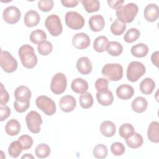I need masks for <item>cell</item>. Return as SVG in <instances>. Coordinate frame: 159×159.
<instances>
[{
  "label": "cell",
  "instance_id": "cell-1",
  "mask_svg": "<svg viewBox=\"0 0 159 159\" xmlns=\"http://www.w3.org/2000/svg\"><path fill=\"white\" fill-rule=\"evenodd\" d=\"M22 65L28 69L33 68L37 63V57L35 53L34 48L29 44L22 45L18 51Z\"/></svg>",
  "mask_w": 159,
  "mask_h": 159
},
{
  "label": "cell",
  "instance_id": "cell-2",
  "mask_svg": "<svg viewBox=\"0 0 159 159\" xmlns=\"http://www.w3.org/2000/svg\"><path fill=\"white\" fill-rule=\"evenodd\" d=\"M139 11L137 5L133 2L121 6L116 9V14L118 19L124 23H130L133 22Z\"/></svg>",
  "mask_w": 159,
  "mask_h": 159
},
{
  "label": "cell",
  "instance_id": "cell-3",
  "mask_svg": "<svg viewBox=\"0 0 159 159\" xmlns=\"http://www.w3.org/2000/svg\"><path fill=\"white\" fill-rule=\"evenodd\" d=\"M101 73L107 80L117 81L123 76V68L119 63H107L102 67Z\"/></svg>",
  "mask_w": 159,
  "mask_h": 159
},
{
  "label": "cell",
  "instance_id": "cell-4",
  "mask_svg": "<svg viewBox=\"0 0 159 159\" xmlns=\"http://www.w3.org/2000/svg\"><path fill=\"white\" fill-rule=\"evenodd\" d=\"M146 71L143 63L137 61H131L127 68V78L131 82H135L141 78Z\"/></svg>",
  "mask_w": 159,
  "mask_h": 159
},
{
  "label": "cell",
  "instance_id": "cell-5",
  "mask_svg": "<svg viewBox=\"0 0 159 159\" xmlns=\"http://www.w3.org/2000/svg\"><path fill=\"white\" fill-rule=\"evenodd\" d=\"M45 25L53 37L60 35L63 31V26L60 17L57 14H50L45 19Z\"/></svg>",
  "mask_w": 159,
  "mask_h": 159
},
{
  "label": "cell",
  "instance_id": "cell-6",
  "mask_svg": "<svg viewBox=\"0 0 159 159\" xmlns=\"http://www.w3.org/2000/svg\"><path fill=\"white\" fill-rule=\"evenodd\" d=\"M37 107L47 116H52L56 112L55 102L49 97L44 95L39 96L35 100Z\"/></svg>",
  "mask_w": 159,
  "mask_h": 159
},
{
  "label": "cell",
  "instance_id": "cell-7",
  "mask_svg": "<svg viewBox=\"0 0 159 159\" xmlns=\"http://www.w3.org/2000/svg\"><path fill=\"white\" fill-rule=\"evenodd\" d=\"M0 65L2 70L6 73H12L17 68L16 59L7 51L1 50Z\"/></svg>",
  "mask_w": 159,
  "mask_h": 159
},
{
  "label": "cell",
  "instance_id": "cell-8",
  "mask_svg": "<svg viewBox=\"0 0 159 159\" xmlns=\"http://www.w3.org/2000/svg\"><path fill=\"white\" fill-rule=\"evenodd\" d=\"M67 79L62 73H56L52 78L50 83V89L55 94H62L66 88Z\"/></svg>",
  "mask_w": 159,
  "mask_h": 159
},
{
  "label": "cell",
  "instance_id": "cell-9",
  "mask_svg": "<svg viewBox=\"0 0 159 159\" xmlns=\"http://www.w3.org/2000/svg\"><path fill=\"white\" fill-rule=\"evenodd\" d=\"M66 25L71 29L79 30L84 25V17L75 11H68L65 16Z\"/></svg>",
  "mask_w": 159,
  "mask_h": 159
},
{
  "label": "cell",
  "instance_id": "cell-10",
  "mask_svg": "<svg viewBox=\"0 0 159 159\" xmlns=\"http://www.w3.org/2000/svg\"><path fill=\"white\" fill-rule=\"evenodd\" d=\"M27 126L29 131L33 134H38L40 131L42 119L40 114L35 111H30L25 116Z\"/></svg>",
  "mask_w": 159,
  "mask_h": 159
},
{
  "label": "cell",
  "instance_id": "cell-11",
  "mask_svg": "<svg viewBox=\"0 0 159 159\" xmlns=\"http://www.w3.org/2000/svg\"><path fill=\"white\" fill-rule=\"evenodd\" d=\"M20 11L17 7L11 6L4 9L2 17L7 23L14 24L20 20Z\"/></svg>",
  "mask_w": 159,
  "mask_h": 159
},
{
  "label": "cell",
  "instance_id": "cell-12",
  "mask_svg": "<svg viewBox=\"0 0 159 159\" xmlns=\"http://www.w3.org/2000/svg\"><path fill=\"white\" fill-rule=\"evenodd\" d=\"M90 38L85 33H77L72 38V43L73 46L78 49H84L90 45Z\"/></svg>",
  "mask_w": 159,
  "mask_h": 159
},
{
  "label": "cell",
  "instance_id": "cell-13",
  "mask_svg": "<svg viewBox=\"0 0 159 159\" xmlns=\"http://www.w3.org/2000/svg\"><path fill=\"white\" fill-rule=\"evenodd\" d=\"M60 109L65 112H70L73 111L76 105L75 98L71 95H66L63 96L59 102Z\"/></svg>",
  "mask_w": 159,
  "mask_h": 159
},
{
  "label": "cell",
  "instance_id": "cell-14",
  "mask_svg": "<svg viewBox=\"0 0 159 159\" xmlns=\"http://www.w3.org/2000/svg\"><path fill=\"white\" fill-rule=\"evenodd\" d=\"M143 15L147 21L150 22L156 21L159 16L158 6L153 3L148 4L144 9Z\"/></svg>",
  "mask_w": 159,
  "mask_h": 159
},
{
  "label": "cell",
  "instance_id": "cell-15",
  "mask_svg": "<svg viewBox=\"0 0 159 159\" xmlns=\"http://www.w3.org/2000/svg\"><path fill=\"white\" fill-rule=\"evenodd\" d=\"M76 68L81 74L88 75L93 70V65L88 57H82L76 61Z\"/></svg>",
  "mask_w": 159,
  "mask_h": 159
},
{
  "label": "cell",
  "instance_id": "cell-16",
  "mask_svg": "<svg viewBox=\"0 0 159 159\" xmlns=\"http://www.w3.org/2000/svg\"><path fill=\"white\" fill-rule=\"evenodd\" d=\"M134 89L133 87L129 84H121L116 89L117 96L122 100L129 99L134 96Z\"/></svg>",
  "mask_w": 159,
  "mask_h": 159
},
{
  "label": "cell",
  "instance_id": "cell-17",
  "mask_svg": "<svg viewBox=\"0 0 159 159\" xmlns=\"http://www.w3.org/2000/svg\"><path fill=\"white\" fill-rule=\"evenodd\" d=\"M105 25V20L102 16L96 14L92 16L89 19V26L93 32H99L103 29Z\"/></svg>",
  "mask_w": 159,
  "mask_h": 159
},
{
  "label": "cell",
  "instance_id": "cell-18",
  "mask_svg": "<svg viewBox=\"0 0 159 159\" xmlns=\"http://www.w3.org/2000/svg\"><path fill=\"white\" fill-rule=\"evenodd\" d=\"M40 15L34 10H30L27 11L25 13L24 19L25 25L29 27L36 26L40 22Z\"/></svg>",
  "mask_w": 159,
  "mask_h": 159
},
{
  "label": "cell",
  "instance_id": "cell-19",
  "mask_svg": "<svg viewBox=\"0 0 159 159\" xmlns=\"http://www.w3.org/2000/svg\"><path fill=\"white\" fill-rule=\"evenodd\" d=\"M96 98L99 104L104 106L111 105L114 101L113 94L109 90L98 92L96 93Z\"/></svg>",
  "mask_w": 159,
  "mask_h": 159
},
{
  "label": "cell",
  "instance_id": "cell-20",
  "mask_svg": "<svg viewBox=\"0 0 159 159\" xmlns=\"http://www.w3.org/2000/svg\"><path fill=\"white\" fill-rule=\"evenodd\" d=\"M71 88L75 93L83 94L88 89V83L85 80L81 78H77L72 81Z\"/></svg>",
  "mask_w": 159,
  "mask_h": 159
},
{
  "label": "cell",
  "instance_id": "cell-21",
  "mask_svg": "<svg viewBox=\"0 0 159 159\" xmlns=\"http://www.w3.org/2000/svg\"><path fill=\"white\" fill-rule=\"evenodd\" d=\"M147 137L152 142H159V124L157 121H153L149 125L147 130Z\"/></svg>",
  "mask_w": 159,
  "mask_h": 159
},
{
  "label": "cell",
  "instance_id": "cell-22",
  "mask_svg": "<svg viewBox=\"0 0 159 159\" xmlns=\"http://www.w3.org/2000/svg\"><path fill=\"white\" fill-rule=\"evenodd\" d=\"M116 130L115 124L110 120H106L100 125L101 133L106 137H111L114 135Z\"/></svg>",
  "mask_w": 159,
  "mask_h": 159
},
{
  "label": "cell",
  "instance_id": "cell-23",
  "mask_svg": "<svg viewBox=\"0 0 159 159\" xmlns=\"http://www.w3.org/2000/svg\"><path fill=\"white\" fill-rule=\"evenodd\" d=\"M20 130V124L18 120L12 119H10L5 125V131L10 136L17 135Z\"/></svg>",
  "mask_w": 159,
  "mask_h": 159
},
{
  "label": "cell",
  "instance_id": "cell-24",
  "mask_svg": "<svg viewBox=\"0 0 159 159\" xmlns=\"http://www.w3.org/2000/svg\"><path fill=\"white\" fill-rule=\"evenodd\" d=\"M131 106L133 111L135 112L142 113L147 109L148 106V102L145 98L139 96L133 100Z\"/></svg>",
  "mask_w": 159,
  "mask_h": 159
},
{
  "label": "cell",
  "instance_id": "cell-25",
  "mask_svg": "<svg viewBox=\"0 0 159 159\" xmlns=\"http://www.w3.org/2000/svg\"><path fill=\"white\" fill-rule=\"evenodd\" d=\"M155 88V81L150 78H144L140 84V91L146 95L150 94Z\"/></svg>",
  "mask_w": 159,
  "mask_h": 159
},
{
  "label": "cell",
  "instance_id": "cell-26",
  "mask_svg": "<svg viewBox=\"0 0 159 159\" xmlns=\"http://www.w3.org/2000/svg\"><path fill=\"white\" fill-rule=\"evenodd\" d=\"M130 52L133 56L137 58H142L147 55L148 47L145 43H139L132 46Z\"/></svg>",
  "mask_w": 159,
  "mask_h": 159
},
{
  "label": "cell",
  "instance_id": "cell-27",
  "mask_svg": "<svg viewBox=\"0 0 159 159\" xmlns=\"http://www.w3.org/2000/svg\"><path fill=\"white\" fill-rule=\"evenodd\" d=\"M143 137L139 133H134L130 137L125 139L127 146L131 148H137L140 147L143 144Z\"/></svg>",
  "mask_w": 159,
  "mask_h": 159
},
{
  "label": "cell",
  "instance_id": "cell-28",
  "mask_svg": "<svg viewBox=\"0 0 159 159\" xmlns=\"http://www.w3.org/2000/svg\"><path fill=\"white\" fill-rule=\"evenodd\" d=\"M106 51L110 55L113 57H117L122 53L123 47L118 42L111 41L109 42L107 45Z\"/></svg>",
  "mask_w": 159,
  "mask_h": 159
},
{
  "label": "cell",
  "instance_id": "cell-29",
  "mask_svg": "<svg viewBox=\"0 0 159 159\" xmlns=\"http://www.w3.org/2000/svg\"><path fill=\"white\" fill-rule=\"evenodd\" d=\"M109 41L106 36L101 35L96 37L94 41L93 48L95 51L99 53L104 52L106 50V47Z\"/></svg>",
  "mask_w": 159,
  "mask_h": 159
},
{
  "label": "cell",
  "instance_id": "cell-30",
  "mask_svg": "<svg viewBox=\"0 0 159 159\" xmlns=\"http://www.w3.org/2000/svg\"><path fill=\"white\" fill-rule=\"evenodd\" d=\"M126 29V24L120 19L117 18L111 24L110 29L111 32L115 35H122Z\"/></svg>",
  "mask_w": 159,
  "mask_h": 159
},
{
  "label": "cell",
  "instance_id": "cell-31",
  "mask_svg": "<svg viewBox=\"0 0 159 159\" xmlns=\"http://www.w3.org/2000/svg\"><path fill=\"white\" fill-rule=\"evenodd\" d=\"M86 12L92 13L98 11L100 8V2L98 0H81Z\"/></svg>",
  "mask_w": 159,
  "mask_h": 159
},
{
  "label": "cell",
  "instance_id": "cell-32",
  "mask_svg": "<svg viewBox=\"0 0 159 159\" xmlns=\"http://www.w3.org/2000/svg\"><path fill=\"white\" fill-rule=\"evenodd\" d=\"M29 39L32 43L35 44H39L42 42L46 40L47 34L41 29H36L31 32Z\"/></svg>",
  "mask_w": 159,
  "mask_h": 159
},
{
  "label": "cell",
  "instance_id": "cell-33",
  "mask_svg": "<svg viewBox=\"0 0 159 159\" xmlns=\"http://www.w3.org/2000/svg\"><path fill=\"white\" fill-rule=\"evenodd\" d=\"M80 104L83 109H88L93 105V98L91 93L85 92L81 94L79 98Z\"/></svg>",
  "mask_w": 159,
  "mask_h": 159
},
{
  "label": "cell",
  "instance_id": "cell-34",
  "mask_svg": "<svg viewBox=\"0 0 159 159\" xmlns=\"http://www.w3.org/2000/svg\"><path fill=\"white\" fill-rule=\"evenodd\" d=\"M30 106V99L26 98L16 99L14 102V107L15 110L20 113H22L27 111Z\"/></svg>",
  "mask_w": 159,
  "mask_h": 159
},
{
  "label": "cell",
  "instance_id": "cell-35",
  "mask_svg": "<svg viewBox=\"0 0 159 159\" xmlns=\"http://www.w3.org/2000/svg\"><path fill=\"white\" fill-rule=\"evenodd\" d=\"M119 133L121 137L126 139L135 133V129L132 124L129 123H125L120 126Z\"/></svg>",
  "mask_w": 159,
  "mask_h": 159
},
{
  "label": "cell",
  "instance_id": "cell-36",
  "mask_svg": "<svg viewBox=\"0 0 159 159\" xmlns=\"http://www.w3.org/2000/svg\"><path fill=\"white\" fill-rule=\"evenodd\" d=\"M50 152V148L46 143H40L38 145L35 149V153L39 158H47L49 156Z\"/></svg>",
  "mask_w": 159,
  "mask_h": 159
},
{
  "label": "cell",
  "instance_id": "cell-37",
  "mask_svg": "<svg viewBox=\"0 0 159 159\" xmlns=\"http://www.w3.org/2000/svg\"><path fill=\"white\" fill-rule=\"evenodd\" d=\"M14 97L16 99L26 98L30 99L32 96V93L29 88L25 86H19L14 91Z\"/></svg>",
  "mask_w": 159,
  "mask_h": 159
},
{
  "label": "cell",
  "instance_id": "cell-38",
  "mask_svg": "<svg viewBox=\"0 0 159 159\" xmlns=\"http://www.w3.org/2000/svg\"><path fill=\"white\" fill-rule=\"evenodd\" d=\"M23 148L19 140L12 142L8 148V153L12 158H17L21 153Z\"/></svg>",
  "mask_w": 159,
  "mask_h": 159
},
{
  "label": "cell",
  "instance_id": "cell-39",
  "mask_svg": "<svg viewBox=\"0 0 159 159\" xmlns=\"http://www.w3.org/2000/svg\"><path fill=\"white\" fill-rule=\"evenodd\" d=\"M140 32L136 28L129 29L124 36V40L127 43H132L136 41L140 37Z\"/></svg>",
  "mask_w": 159,
  "mask_h": 159
},
{
  "label": "cell",
  "instance_id": "cell-40",
  "mask_svg": "<svg viewBox=\"0 0 159 159\" xmlns=\"http://www.w3.org/2000/svg\"><path fill=\"white\" fill-rule=\"evenodd\" d=\"M37 50L40 55L43 56H47L52 52L53 45L51 42L47 40H44L38 44Z\"/></svg>",
  "mask_w": 159,
  "mask_h": 159
},
{
  "label": "cell",
  "instance_id": "cell-41",
  "mask_svg": "<svg viewBox=\"0 0 159 159\" xmlns=\"http://www.w3.org/2000/svg\"><path fill=\"white\" fill-rule=\"evenodd\" d=\"M107 148L106 145L103 144H98L96 145L94 147L93 151V156L95 158L99 159L105 158L107 155Z\"/></svg>",
  "mask_w": 159,
  "mask_h": 159
},
{
  "label": "cell",
  "instance_id": "cell-42",
  "mask_svg": "<svg viewBox=\"0 0 159 159\" xmlns=\"http://www.w3.org/2000/svg\"><path fill=\"white\" fill-rule=\"evenodd\" d=\"M18 140L20 143L23 150H28L32 147L33 144L32 138L28 135H21Z\"/></svg>",
  "mask_w": 159,
  "mask_h": 159
},
{
  "label": "cell",
  "instance_id": "cell-43",
  "mask_svg": "<svg viewBox=\"0 0 159 159\" xmlns=\"http://www.w3.org/2000/svg\"><path fill=\"white\" fill-rule=\"evenodd\" d=\"M125 147L120 142H114L111 146V151L114 155L120 156L124 153Z\"/></svg>",
  "mask_w": 159,
  "mask_h": 159
},
{
  "label": "cell",
  "instance_id": "cell-44",
  "mask_svg": "<svg viewBox=\"0 0 159 159\" xmlns=\"http://www.w3.org/2000/svg\"><path fill=\"white\" fill-rule=\"evenodd\" d=\"M54 2L52 0H40L38 2L39 9L43 12H48L53 7Z\"/></svg>",
  "mask_w": 159,
  "mask_h": 159
},
{
  "label": "cell",
  "instance_id": "cell-45",
  "mask_svg": "<svg viewBox=\"0 0 159 159\" xmlns=\"http://www.w3.org/2000/svg\"><path fill=\"white\" fill-rule=\"evenodd\" d=\"M108 80L106 78H98L95 82V88L98 92L108 90Z\"/></svg>",
  "mask_w": 159,
  "mask_h": 159
},
{
  "label": "cell",
  "instance_id": "cell-46",
  "mask_svg": "<svg viewBox=\"0 0 159 159\" xmlns=\"http://www.w3.org/2000/svg\"><path fill=\"white\" fill-rule=\"evenodd\" d=\"M9 96L7 91L6 90L2 83H1L0 90V104L1 105H6L9 101Z\"/></svg>",
  "mask_w": 159,
  "mask_h": 159
},
{
  "label": "cell",
  "instance_id": "cell-47",
  "mask_svg": "<svg viewBox=\"0 0 159 159\" xmlns=\"http://www.w3.org/2000/svg\"><path fill=\"white\" fill-rule=\"evenodd\" d=\"M11 114L10 108L6 105H1L0 106V120L4 121Z\"/></svg>",
  "mask_w": 159,
  "mask_h": 159
},
{
  "label": "cell",
  "instance_id": "cell-48",
  "mask_svg": "<svg viewBox=\"0 0 159 159\" xmlns=\"http://www.w3.org/2000/svg\"><path fill=\"white\" fill-rule=\"evenodd\" d=\"M124 2V0H108L107 4L109 6L114 9H117L118 7L122 6Z\"/></svg>",
  "mask_w": 159,
  "mask_h": 159
},
{
  "label": "cell",
  "instance_id": "cell-49",
  "mask_svg": "<svg viewBox=\"0 0 159 159\" xmlns=\"http://www.w3.org/2000/svg\"><path fill=\"white\" fill-rule=\"evenodd\" d=\"M62 4L66 7H76L79 3V1L77 0H63L61 1Z\"/></svg>",
  "mask_w": 159,
  "mask_h": 159
},
{
  "label": "cell",
  "instance_id": "cell-50",
  "mask_svg": "<svg viewBox=\"0 0 159 159\" xmlns=\"http://www.w3.org/2000/svg\"><path fill=\"white\" fill-rule=\"evenodd\" d=\"M158 52L156 51L153 52L151 56V60L153 65H155L157 67H158Z\"/></svg>",
  "mask_w": 159,
  "mask_h": 159
},
{
  "label": "cell",
  "instance_id": "cell-51",
  "mask_svg": "<svg viewBox=\"0 0 159 159\" xmlns=\"http://www.w3.org/2000/svg\"><path fill=\"white\" fill-rule=\"evenodd\" d=\"M21 158H34V156H32L29 153H26L24 155H23Z\"/></svg>",
  "mask_w": 159,
  "mask_h": 159
}]
</instances>
